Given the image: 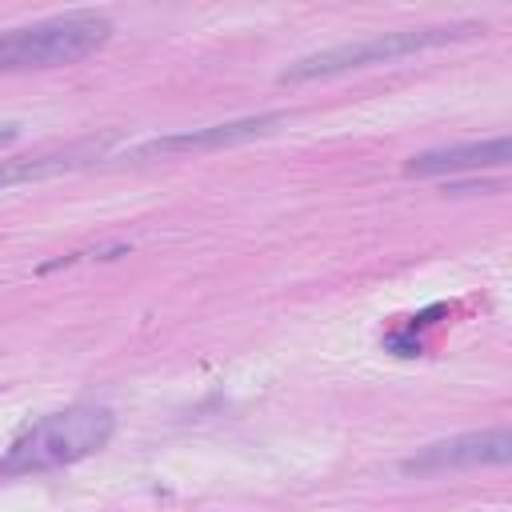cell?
<instances>
[{
	"label": "cell",
	"instance_id": "cell-1",
	"mask_svg": "<svg viewBox=\"0 0 512 512\" xmlns=\"http://www.w3.org/2000/svg\"><path fill=\"white\" fill-rule=\"evenodd\" d=\"M112 432H116V416L100 404H72L48 412L12 440V448L0 456V476H36L76 464L100 452L112 440Z\"/></svg>",
	"mask_w": 512,
	"mask_h": 512
},
{
	"label": "cell",
	"instance_id": "cell-2",
	"mask_svg": "<svg viewBox=\"0 0 512 512\" xmlns=\"http://www.w3.org/2000/svg\"><path fill=\"white\" fill-rule=\"evenodd\" d=\"M112 36V20L104 12H64L24 28L0 32V72L24 68H60L92 56Z\"/></svg>",
	"mask_w": 512,
	"mask_h": 512
},
{
	"label": "cell",
	"instance_id": "cell-3",
	"mask_svg": "<svg viewBox=\"0 0 512 512\" xmlns=\"http://www.w3.org/2000/svg\"><path fill=\"white\" fill-rule=\"evenodd\" d=\"M476 24H448V28H408V32H384V36H368V40H352V44H336V48H324V52H312L296 64H288L280 72L284 84H300V80H320V76H340V72H352V68H364V64H384V60H400V56H412V52H424V48H440L448 40H460V36H472Z\"/></svg>",
	"mask_w": 512,
	"mask_h": 512
},
{
	"label": "cell",
	"instance_id": "cell-4",
	"mask_svg": "<svg viewBox=\"0 0 512 512\" xmlns=\"http://www.w3.org/2000/svg\"><path fill=\"white\" fill-rule=\"evenodd\" d=\"M512 460V432L508 428H488V432H464L436 440L408 456L400 468L408 476H436L452 468H480V464H508Z\"/></svg>",
	"mask_w": 512,
	"mask_h": 512
},
{
	"label": "cell",
	"instance_id": "cell-5",
	"mask_svg": "<svg viewBox=\"0 0 512 512\" xmlns=\"http://www.w3.org/2000/svg\"><path fill=\"white\" fill-rule=\"evenodd\" d=\"M280 124H284L280 112H260V116H244V120H228V124H208V128L176 132V136H156V140H144L140 148H128L124 160L172 156V152H212V148H228V144H244V140L268 136Z\"/></svg>",
	"mask_w": 512,
	"mask_h": 512
},
{
	"label": "cell",
	"instance_id": "cell-6",
	"mask_svg": "<svg viewBox=\"0 0 512 512\" xmlns=\"http://www.w3.org/2000/svg\"><path fill=\"white\" fill-rule=\"evenodd\" d=\"M512 156V140L508 136H492V140H472V144H452V148H436V152H420L404 164L408 176H452V172H480V168H504Z\"/></svg>",
	"mask_w": 512,
	"mask_h": 512
},
{
	"label": "cell",
	"instance_id": "cell-7",
	"mask_svg": "<svg viewBox=\"0 0 512 512\" xmlns=\"http://www.w3.org/2000/svg\"><path fill=\"white\" fill-rule=\"evenodd\" d=\"M108 144H112V136H100V140H80V144H72V148H64V152L0 160V188H12V184H28V180H44V176H60V172L84 168V164L100 160Z\"/></svg>",
	"mask_w": 512,
	"mask_h": 512
},
{
	"label": "cell",
	"instance_id": "cell-8",
	"mask_svg": "<svg viewBox=\"0 0 512 512\" xmlns=\"http://www.w3.org/2000/svg\"><path fill=\"white\" fill-rule=\"evenodd\" d=\"M16 136H20V124H0V148H4V144H12Z\"/></svg>",
	"mask_w": 512,
	"mask_h": 512
}]
</instances>
